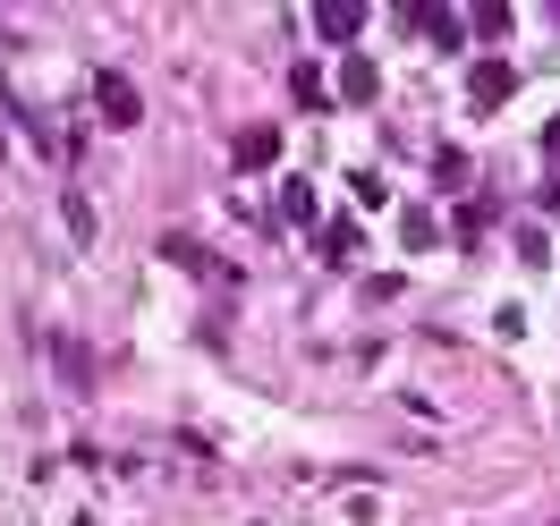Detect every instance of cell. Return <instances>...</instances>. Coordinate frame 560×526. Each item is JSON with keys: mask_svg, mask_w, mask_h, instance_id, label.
Here are the masks:
<instances>
[{"mask_svg": "<svg viewBox=\"0 0 560 526\" xmlns=\"http://www.w3.org/2000/svg\"><path fill=\"white\" fill-rule=\"evenodd\" d=\"M230 162H238V171H272V162H280V128H238Z\"/></svg>", "mask_w": 560, "mask_h": 526, "instance_id": "cell-5", "label": "cell"}, {"mask_svg": "<svg viewBox=\"0 0 560 526\" xmlns=\"http://www.w3.org/2000/svg\"><path fill=\"white\" fill-rule=\"evenodd\" d=\"M0 110H9V94H0Z\"/></svg>", "mask_w": 560, "mask_h": 526, "instance_id": "cell-13", "label": "cell"}, {"mask_svg": "<svg viewBox=\"0 0 560 526\" xmlns=\"http://www.w3.org/2000/svg\"><path fill=\"white\" fill-rule=\"evenodd\" d=\"M289 94H298L306 110H323V69H306V60H298V69H289Z\"/></svg>", "mask_w": 560, "mask_h": 526, "instance_id": "cell-7", "label": "cell"}, {"mask_svg": "<svg viewBox=\"0 0 560 526\" xmlns=\"http://www.w3.org/2000/svg\"><path fill=\"white\" fill-rule=\"evenodd\" d=\"M510 94H518V69H510L501 51H492V60H476V77H467V103H476V110H501Z\"/></svg>", "mask_w": 560, "mask_h": 526, "instance_id": "cell-2", "label": "cell"}, {"mask_svg": "<svg viewBox=\"0 0 560 526\" xmlns=\"http://www.w3.org/2000/svg\"><path fill=\"white\" fill-rule=\"evenodd\" d=\"M467 26H476V35H485V43H501V35H510V9H501V0H485V9L467 17Z\"/></svg>", "mask_w": 560, "mask_h": 526, "instance_id": "cell-9", "label": "cell"}, {"mask_svg": "<svg viewBox=\"0 0 560 526\" xmlns=\"http://www.w3.org/2000/svg\"><path fill=\"white\" fill-rule=\"evenodd\" d=\"M374 94H383V69H374V60H365V51H349V60H340V103H374Z\"/></svg>", "mask_w": 560, "mask_h": 526, "instance_id": "cell-4", "label": "cell"}, {"mask_svg": "<svg viewBox=\"0 0 560 526\" xmlns=\"http://www.w3.org/2000/svg\"><path fill=\"white\" fill-rule=\"evenodd\" d=\"M399 238H408V246H433L442 230H433V212H408V221H399Z\"/></svg>", "mask_w": 560, "mask_h": 526, "instance_id": "cell-11", "label": "cell"}, {"mask_svg": "<svg viewBox=\"0 0 560 526\" xmlns=\"http://www.w3.org/2000/svg\"><path fill=\"white\" fill-rule=\"evenodd\" d=\"M417 35L442 43V51H458V17H442V9H417Z\"/></svg>", "mask_w": 560, "mask_h": 526, "instance_id": "cell-6", "label": "cell"}, {"mask_svg": "<svg viewBox=\"0 0 560 526\" xmlns=\"http://www.w3.org/2000/svg\"><path fill=\"white\" fill-rule=\"evenodd\" d=\"M94 110H103L110 128H137V119H144V94L119 69H103V77H94Z\"/></svg>", "mask_w": 560, "mask_h": 526, "instance_id": "cell-1", "label": "cell"}, {"mask_svg": "<svg viewBox=\"0 0 560 526\" xmlns=\"http://www.w3.org/2000/svg\"><path fill=\"white\" fill-rule=\"evenodd\" d=\"M323 255H331V264H349V255H357V221H331V230H323Z\"/></svg>", "mask_w": 560, "mask_h": 526, "instance_id": "cell-10", "label": "cell"}, {"mask_svg": "<svg viewBox=\"0 0 560 526\" xmlns=\"http://www.w3.org/2000/svg\"><path fill=\"white\" fill-rule=\"evenodd\" d=\"M280 212H289V221H315V187H306V178H289V187H280Z\"/></svg>", "mask_w": 560, "mask_h": 526, "instance_id": "cell-8", "label": "cell"}, {"mask_svg": "<svg viewBox=\"0 0 560 526\" xmlns=\"http://www.w3.org/2000/svg\"><path fill=\"white\" fill-rule=\"evenodd\" d=\"M544 144H552V153H560V119H552V128H544Z\"/></svg>", "mask_w": 560, "mask_h": 526, "instance_id": "cell-12", "label": "cell"}, {"mask_svg": "<svg viewBox=\"0 0 560 526\" xmlns=\"http://www.w3.org/2000/svg\"><path fill=\"white\" fill-rule=\"evenodd\" d=\"M315 35H323V43H349V51H357V35H365V9H349V0H323V9H315Z\"/></svg>", "mask_w": 560, "mask_h": 526, "instance_id": "cell-3", "label": "cell"}]
</instances>
